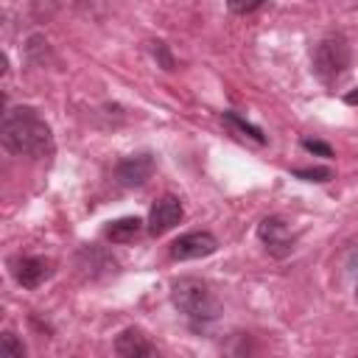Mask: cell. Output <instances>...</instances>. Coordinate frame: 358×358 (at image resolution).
I'll return each instance as SVG.
<instances>
[{"label":"cell","mask_w":358,"mask_h":358,"mask_svg":"<svg viewBox=\"0 0 358 358\" xmlns=\"http://www.w3.org/2000/svg\"><path fill=\"white\" fill-rule=\"evenodd\" d=\"M0 140L17 157H45L53 151V134L45 117L31 106H14L3 115Z\"/></svg>","instance_id":"obj_1"},{"label":"cell","mask_w":358,"mask_h":358,"mask_svg":"<svg viewBox=\"0 0 358 358\" xmlns=\"http://www.w3.org/2000/svg\"><path fill=\"white\" fill-rule=\"evenodd\" d=\"M171 299L176 305L179 313H185V319L190 322L193 330H204L207 324H213L221 316V305L213 296V291L207 288V282L196 280V277H179L171 282Z\"/></svg>","instance_id":"obj_2"},{"label":"cell","mask_w":358,"mask_h":358,"mask_svg":"<svg viewBox=\"0 0 358 358\" xmlns=\"http://www.w3.org/2000/svg\"><path fill=\"white\" fill-rule=\"evenodd\" d=\"M350 67V45L344 36H324L313 48V73L324 84H336Z\"/></svg>","instance_id":"obj_3"},{"label":"cell","mask_w":358,"mask_h":358,"mask_svg":"<svg viewBox=\"0 0 358 358\" xmlns=\"http://www.w3.org/2000/svg\"><path fill=\"white\" fill-rule=\"evenodd\" d=\"M257 238H260V243L266 246V252L274 255V257H288V255L294 252V241H296V238L291 235L285 218H280V215L263 218V221L257 224Z\"/></svg>","instance_id":"obj_4"},{"label":"cell","mask_w":358,"mask_h":358,"mask_svg":"<svg viewBox=\"0 0 358 358\" xmlns=\"http://www.w3.org/2000/svg\"><path fill=\"white\" fill-rule=\"evenodd\" d=\"M185 210H182V201L171 193L159 196L154 204H151V213H148V232L157 238V235H165L168 229H173L179 221H182Z\"/></svg>","instance_id":"obj_5"},{"label":"cell","mask_w":358,"mask_h":358,"mask_svg":"<svg viewBox=\"0 0 358 358\" xmlns=\"http://www.w3.org/2000/svg\"><path fill=\"white\" fill-rule=\"evenodd\" d=\"M218 249V241L213 232H187V235H179L173 243H171V257L173 260H199V257H207Z\"/></svg>","instance_id":"obj_6"},{"label":"cell","mask_w":358,"mask_h":358,"mask_svg":"<svg viewBox=\"0 0 358 358\" xmlns=\"http://www.w3.org/2000/svg\"><path fill=\"white\" fill-rule=\"evenodd\" d=\"M154 173V157L151 154H131V157H123L115 168V179L123 185V187H140L151 179Z\"/></svg>","instance_id":"obj_7"},{"label":"cell","mask_w":358,"mask_h":358,"mask_svg":"<svg viewBox=\"0 0 358 358\" xmlns=\"http://www.w3.org/2000/svg\"><path fill=\"white\" fill-rule=\"evenodd\" d=\"M11 271H14V280L22 285V288H39L50 274H53V266L50 260L45 257H17L11 263Z\"/></svg>","instance_id":"obj_8"},{"label":"cell","mask_w":358,"mask_h":358,"mask_svg":"<svg viewBox=\"0 0 358 358\" xmlns=\"http://www.w3.org/2000/svg\"><path fill=\"white\" fill-rule=\"evenodd\" d=\"M115 352L123 355V358H143V355H157V347L137 327H126L115 338Z\"/></svg>","instance_id":"obj_9"},{"label":"cell","mask_w":358,"mask_h":358,"mask_svg":"<svg viewBox=\"0 0 358 358\" xmlns=\"http://www.w3.org/2000/svg\"><path fill=\"white\" fill-rule=\"evenodd\" d=\"M143 232V221L137 215H126V218H117L106 227V238L112 243H131L134 238H140Z\"/></svg>","instance_id":"obj_10"},{"label":"cell","mask_w":358,"mask_h":358,"mask_svg":"<svg viewBox=\"0 0 358 358\" xmlns=\"http://www.w3.org/2000/svg\"><path fill=\"white\" fill-rule=\"evenodd\" d=\"M224 120L229 123V126H235L241 134H246V137H252L255 143H266V137H263V131L257 129V126H252V123H246L243 117H238L235 112H224Z\"/></svg>","instance_id":"obj_11"},{"label":"cell","mask_w":358,"mask_h":358,"mask_svg":"<svg viewBox=\"0 0 358 358\" xmlns=\"http://www.w3.org/2000/svg\"><path fill=\"white\" fill-rule=\"evenodd\" d=\"M294 176H299L305 182H327V179H333V171L330 168H296Z\"/></svg>","instance_id":"obj_12"},{"label":"cell","mask_w":358,"mask_h":358,"mask_svg":"<svg viewBox=\"0 0 358 358\" xmlns=\"http://www.w3.org/2000/svg\"><path fill=\"white\" fill-rule=\"evenodd\" d=\"M151 53H154V59L159 62V67H162V70H173V59H171V53H168V45H165V42H151Z\"/></svg>","instance_id":"obj_13"},{"label":"cell","mask_w":358,"mask_h":358,"mask_svg":"<svg viewBox=\"0 0 358 358\" xmlns=\"http://www.w3.org/2000/svg\"><path fill=\"white\" fill-rule=\"evenodd\" d=\"M263 6V0H227V8L232 14H252Z\"/></svg>","instance_id":"obj_14"},{"label":"cell","mask_w":358,"mask_h":358,"mask_svg":"<svg viewBox=\"0 0 358 358\" xmlns=\"http://www.w3.org/2000/svg\"><path fill=\"white\" fill-rule=\"evenodd\" d=\"M0 344H3V350H6V352H11L14 358H22V355H25V347L17 341V336H14V333H3Z\"/></svg>","instance_id":"obj_15"},{"label":"cell","mask_w":358,"mask_h":358,"mask_svg":"<svg viewBox=\"0 0 358 358\" xmlns=\"http://www.w3.org/2000/svg\"><path fill=\"white\" fill-rule=\"evenodd\" d=\"M302 148L305 151H310V154H319V157H333V148L327 145V143H322V140H302Z\"/></svg>","instance_id":"obj_16"},{"label":"cell","mask_w":358,"mask_h":358,"mask_svg":"<svg viewBox=\"0 0 358 358\" xmlns=\"http://www.w3.org/2000/svg\"><path fill=\"white\" fill-rule=\"evenodd\" d=\"M344 101H347V103H358V90H355V92H347Z\"/></svg>","instance_id":"obj_17"},{"label":"cell","mask_w":358,"mask_h":358,"mask_svg":"<svg viewBox=\"0 0 358 358\" xmlns=\"http://www.w3.org/2000/svg\"><path fill=\"white\" fill-rule=\"evenodd\" d=\"M355 299H358V285H355Z\"/></svg>","instance_id":"obj_18"}]
</instances>
